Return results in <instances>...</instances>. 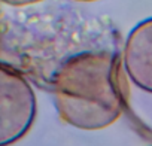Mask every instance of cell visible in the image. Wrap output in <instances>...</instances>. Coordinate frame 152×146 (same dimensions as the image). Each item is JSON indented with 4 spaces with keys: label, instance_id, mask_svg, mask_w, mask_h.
<instances>
[{
    "label": "cell",
    "instance_id": "6da1fadb",
    "mask_svg": "<svg viewBox=\"0 0 152 146\" xmlns=\"http://www.w3.org/2000/svg\"><path fill=\"white\" fill-rule=\"evenodd\" d=\"M125 69L112 51H82L64 60L49 79L60 118L79 130H103L127 107Z\"/></svg>",
    "mask_w": 152,
    "mask_h": 146
},
{
    "label": "cell",
    "instance_id": "7a4b0ae2",
    "mask_svg": "<svg viewBox=\"0 0 152 146\" xmlns=\"http://www.w3.org/2000/svg\"><path fill=\"white\" fill-rule=\"evenodd\" d=\"M37 103L24 75L0 64V146L21 140L33 127Z\"/></svg>",
    "mask_w": 152,
    "mask_h": 146
},
{
    "label": "cell",
    "instance_id": "3957f363",
    "mask_svg": "<svg viewBox=\"0 0 152 146\" xmlns=\"http://www.w3.org/2000/svg\"><path fill=\"white\" fill-rule=\"evenodd\" d=\"M122 64L131 82L152 94V18L143 20L128 33Z\"/></svg>",
    "mask_w": 152,
    "mask_h": 146
},
{
    "label": "cell",
    "instance_id": "277c9868",
    "mask_svg": "<svg viewBox=\"0 0 152 146\" xmlns=\"http://www.w3.org/2000/svg\"><path fill=\"white\" fill-rule=\"evenodd\" d=\"M37 2H42V0H0V3H5L9 6H27Z\"/></svg>",
    "mask_w": 152,
    "mask_h": 146
},
{
    "label": "cell",
    "instance_id": "5b68a950",
    "mask_svg": "<svg viewBox=\"0 0 152 146\" xmlns=\"http://www.w3.org/2000/svg\"><path fill=\"white\" fill-rule=\"evenodd\" d=\"M3 27H5V23H3V15L0 12V43H2V36H3Z\"/></svg>",
    "mask_w": 152,
    "mask_h": 146
},
{
    "label": "cell",
    "instance_id": "8992f818",
    "mask_svg": "<svg viewBox=\"0 0 152 146\" xmlns=\"http://www.w3.org/2000/svg\"><path fill=\"white\" fill-rule=\"evenodd\" d=\"M75 2H97V0H75Z\"/></svg>",
    "mask_w": 152,
    "mask_h": 146
}]
</instances>
